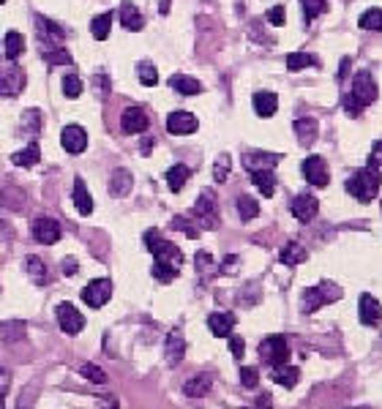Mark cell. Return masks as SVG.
Segmentation results:
<instances>
[{
    "label": "cell",
    "mask_w": 382,
    "mask_h": 409,
    "mask_svg": "<svg viewBox=\"0 0 382 409\" xmlns=\"http://www.w3.org/2000/svg\"><path fill=\"white\" fill-rule=\"evenodd\" d=\"M145 243H148V249L153 251L156 256V265H153V276L158 279V282H172L175 276H178L180 265H183V251H180L175 243H170V240H164V237H158L156 230H151L145 235Z\"/></svg>",
    "instance_id": "6da1fadb"
},
{
    "label": "cell",
    "mask_w": 382,
    "mask_h": 409,
    "mask_svg": "<svg viewBox=\"0 0 382 409\" xmlns=\"http://www.w3.org/2000/svg\"><path fill=\"white\" fill-rule=\"evenodd\" d=\"M380 183H382L380 167H377V161L371 158L360 172H355L353 178L347 180V191L355 197L357 202H371V200L377 197V191H380Z\"/></svg>",
    "instance_id": "7a4b0ae2"
},
{
    "label": "cell",
    "mask_w": 382,
    "mask_h": 409,
    "mask_svg": "<svg viewBox=\"0 0 382 409\" xmlns=\"http://www.w3.org/2000/svg\"><path fill=\"white\" fill-rule=\"evenodd\" d=\"M341 298V286L333 282H320L317 286H308L303 292V311L306 314H314L320 308L331 306Z\"/></svg>",
    "instance_id": "3957f363"
},
{
    "label": "cell",
    "mask_w": 382,
    "mask_h": 409,
    "mask_svg": "<svg viewBox=\"0 0 382 409\" xmlns=\"http://www.w3.org/2000/svg\"><path fill=\"white\" fill-rule=\"evenodd\" d=\"M25 88V71L11 57H0V96H20Z\"/></svg>",
    "instance_id": "277c9868"
},
{
    "label": "cell",
    "mask_w": 382,
    "mask_h": 409,
    "mask_svg": "<svg viewBox=\"0 0 382 409\" xmlns=\"http://www.w3.org/2000/svg\"><path fill=\"white\" fill-rule=\"evenodd\" d=\"M259 355L271 366H281V363L289 360V344H287L284 335H268L262 341V347H259Z\"/></svg>",
    "instance_id": "5b68a950"
},
{
    "label": "cell",
    "mask_w": 382,
    "mask_h": 409,
    "mask_svg": "<svg viewBox=\"0 0 382 409\" xmlns=\"http://www.w3.org/2000/svg\"><path fill=\"white\" fill-rule=\"evenodd\" d=\"M303 178L308 186H314V188H325L328 183H331V172H328V164H325V158H320V155H308L303 161Z\"/></svg>",
    "instance_id": "8992f818"
},
{
    "label": "cell",
    "mask_w": 382,
    "mask_h": 409,
    "mask_svg": "<svg viewBox=\"0 0 382 409\" xmlns=\"http://www.w3.org/2000/svg\"><path fill=\"white\" fill-rule=\"evenodd\" d=\"M112 289H115V286H112L109 279H93V282L82 289V300L90 308H102L104 303L112 298Z\"/></svg>",
    "instance_id": "52a82bcc"
},
{
    "label": "cell",
    "mask_w": 382,
    "mask_h": 409,
    "mask_svg": "<svg viewBox=\"0 0 382 409\" xmlns=\"http://www.w3.org/2000/svg\"><path fill=\"white\" fill-rule=\"evenodd\" d=\"M194 216H197L200 227H205V230H210V227H216V224H219V213H216V194H213V191H203V194H200V200H197V204H194Z\"/></svg>",
    "instance_id": "ba28073f"
},
{
    "label": "cell",
    "mask_w": 382,
    "mask_h": 409,
    "mask_svg": "<svg viewBox=\"0 0 382 409\" xmlns=\"http://www.w3.org/2000/svg\"><path fill=\"white\" fill-rule=\"evenodd\" d=\"M55 317H57L60 331L69 333V335H76V333H82V328H85V317L71 303H60V306L55 308Z\"/></svg>",
    "instance_id": "9c48e42d"
},
{
    "label": "cell",
    "mask_w": 382,
    "mask_h": 409,
    "mask_svg": "<svg viewBox=\"0 0 382 409\" xmlns=\"http://www.w3.org/2000/svg\"><path fill=\"white\" fill-rule=\"evenodd\" d=\"M30 232H33L36 243H41V246H52V243L60 240V224H57L55 219H47V216L36 219L33 227H30Z\"/></svg>",
    "instance_id": "30bf717a"
},
{
    "label": "cell",
    "mask_w": 382,
    "mask_h": 409,
    "mask_svg": "<svg viewBox=\"0 0 382 409\" xmlns=\"http://www.w3.org/2000/svg\"><path fill=\"white\" fill-rule=\"evenodd\" d=\"M60 145H63V151H69V153H82V151L88 148V134H85V128L76 126V123H69V126L60 131Z\"/></svg>",
    "instance_id": "8fae6325"
},
{
    "label": "cell",
    "mask_w": 382,
    "mask_h": 409,
    "mask_svg": "<svg viewBox=\"0 0 382 409\" xmlns=\"http://www.w3.org/2000/svg\"><path fill=\"white\" fill-rule=\"evenodd\" d=\"M353 96H355L363 106H369V104L377 102V82L371 79L369 71H360V74L355 77V82H353Z\"/></svg>",
    "instance_id": "7c38bea8"
},
{
    "label": "cell",
    "mask_w": 382,
    "mask_h": 409,
    "mask_svg": "<svg viewBox=\"0 0 382 409\" xmlns=\"http://www.w3.org/2000/svg\"><path fill=\"white\" fill-rule=\"evenodd\" d=\"M148 126H151V120H148L145 109H139V106H128V109H123V115H121V128H123V134H142V131H148Z\"/></svg>",
    "instance_id": "4fadbf2b"
},
{
    "label": "cell",
    "mask_w": 382,
    "mask_h": 409,
    "mask_svg": "<svg viewBox=\"0 0 382 409\" xmlns=\"http://www.w3.org/2000/svg\"><path fill=\"white\" fill-rule=\"evenodd\" d=\"M197 128H200V123H197V118H194L191 112H183V109H178V112H172V115L167 118V131H170V134H175V137L194 134Z\"/></svg>",
    "instance_id": "5bb4252c"
},
{
    "label": "cell",
    "mask_w": 382,
    "mask_h": 409,
    "mask_svg": "<svg viewBox=\"0 0 382 409\" xmlns=\"http://www.w3.org/2000/svg\"><path fill=\"white\" fill-rule=\"evenodd\" d=\"M317 213H320V202H317V197H311V194H298V197L292 200V216H295L301 224L314 221Z\"/></svg>",
    "instance_id": "9a60e30c"
},
{
    "label": "cell",
    "mask_w": 382,
    "mask_h": 409,
    "mask_svg": "<svg viewBox=\"0 0 382 409\" xmlns=\"http://www.w3.org/2000/svg\"><path fill=\"white\" fill-rule=\"evenodd\" d=\"M357 314H360V322H363V325H369V328L380 325V319H382L380 300H377L374 295H360V300H357Z\"/></svg>",
    "instance_id": "2e32d148"
},
{
    "label": "cell",
    "mask_w": 382,
    "mask_h": 409,
    "mask_svg": "<svg viewBox=\"0 0 382 409\" xmlns=\"http://www.w3.org/2000/svg\"><path fill=\"white\" fill-rule=\"evenodd\" d=\"M281 161L279 153H265V151H246L243 153V167L249 172H257V169H271Z\"/></svg>",
    "instance_id": "e0dca14e"
},
{
    "label": "cell",
    "mask_w": 382,
    "mask_h": 409,
    "mask_svg": "<svg viewBox=\"0 0 382 409\" xmlns=\"http://www.w3.org/2000/svg\"><path fill=\"white\" fill-rule=\"evenodd\" d=\"M25 335H27V325L22 319H6V322L0 325V341H3L6 347H14V344L25 341Z\"/></svg>",
    "instance_id": "ac0fdd59"
},
{
    "label": "cell",
    "mask_w": 382,
    "mask_h": 409,
    "mask_svg": "<svg viewBox=\"0 0 382 409\" xmlns=\"http://www.w3.org/2000/svg\"><path fill=\"white\" fill-rule=\"evenodd\" d=\"M186 355V341H183V333L180 331H172L167 335V344H164V358L170 366H178L180 360Z\"/></svg>",
    "instance_id": "d6986e66"
},
{
    "label": "cell",
    "mask_w": 382,
    "mask_h": 409,
    "mask_svg": "<svg viewBox=\"0 0 382 409\" xmlns=\"http://www.w3.org/2000/svg\"><path fill=\"white\" fill-rule=\"evenodd\" d=\"M131 188H134L131 172H128L126 167H118V169L112 172V178H109V194H112V197H126Z\"/></svg>",
    "instance_id": "ffe728a7"
},
{
    "label": "cell",
    "mask_w": 382,
    "mask_h": 409,
    "mask_svg": "<svg viewBox=\"0 0 382 409\" xmlns=\"http://www.w3.org/2000/svg\"><path fill=\"white\" fill-rule=\"evenodd\" d=\"M71 200H74V207L79 210V216H90L93 213V197L85 186V180L76 178L74 180V191H71Z\"/></svg>",
    "instance_id": "44dd1931"
},
{
    "label": "cell",
    "mask_w": 382,
    "mask_h": 409,
    "mask_svg": "<svg viewBox=\"0 0 382 409\" xmlns=\"http://www.w3.org/2000/svg\"><path fill=\"white\" fill-rule=\"evenodd\" d=\"M207 328H210L213 335L224 338V335H229L232 328H235V317H232L229 311H216V314H210V317H207Z\"/></svg>",
    "instance_id": "7402d4cb"
},
{
    "label": "cell",
    "mask_w": 382,
    "mask_h": 409,
    "mask_svg": "<svg viewBox=\"0 0 382 409\" xmlns=\"http://www.w3.org/2000/svg\"><path fill=\"white\" fill-rule=\"evenodd\" d=\"M271 377H273V382L281 384V387H295L298 380H301V371L295 368V366H289V363H281V366H273V371H271Z\"/></svg>",
    "instance_id": "603a6c76"
},
{
    "label": "cell",
    "mask_w": 382,
    "mask_h": 409,
    "mask_svg": "<svg viewBox=\"0 0 382 409\" xmlns=\"http://www.w3.org/2000/svg\"><path fill=\"white\" fill-rule=\"evenodd\" d=\"M276 109H279L276 93H271V90H259V93H254V112L259 118H271V115H276Z\"/></svg>",
    "instance_id": "cb8c5ba5"
},
{
    "label": "cell",
    "mask_w": 382,
    "mask_h": 409,
    "mask_svg": "<svg viewBox=\"0 0 382 409\" xmlns=\"http://www.w3.org/2000/svg\"><path fill=\"white\" fill-rule=\"evenodd\" d=\"M210 384H213L210 374H197V377L186 380V384H183V393H186L189 398H203V396L210 393Z\"/></svg>",
    "instance_id": "d4e9b609"
},
{
    "label": "cell",
    "mask_w": 382,
    "mask_h": 409,
    "mask_svg": "<svg viewBox=\"0 0 382 409\" xmlns=\"http://www.w3.org/2000/svg\"><path fill=\"white\" fill-rule=\"evenodd\" d=\"M317 134H320V126H317V120H311V118L295 120V137H298V142H301V145H314Z\"/></svg>",
    "instance_id": "484cf974"
},
{
    "label": "cell",
    "mask_w": 382,
    "mask_h": 409,
    "mask_svg": "<svg viewBox=\"0 0 382 409\" xmlns=\"http://www.w3.org/2000/svg\"><path fill=\"white\" fill-rule=\"evenodd\" d=\"M118 14H121V22H123L126 30H142V25H145V20H142V14H139V8L134 3H123Z\"/></svg>",
    "instance_id": "4316f807"
},
{
    "label": "cell",
    "mask_w": 382,
    "mask_h": 409,
    "mask_svg": "<svg viewBox=\"0 0 382 409\" xmlns=\"http://www.w3.org/2000/svg\"><path fill=\"white\" fill-rule=\"evenodd\" d=\"M252 180H254V186L265 197H273V191H276V175H273V169H257V172H252Z\"/></svg>",
    "instance_id": "83f0119b"
},
{
    "label": "cell",
    "mask_w": 382,
    "mask_h": 409,
    "mask_svg": "<svg viewBox=\"0 0 382 409\" xmlns=\"http://www.w3.org/2000/svg\"><path fill=\"white\" fill-rule=\"evenodd\" d=\"M279 259L284 262V265H289V268H295V265H301V262H306V249L301 246V243H287L284 249H281Z\"/></svg>",
    "instance_id": "f1b7e54d"
},
{
    "label": "cell",
    "mask_w": 382,
    "mask_h": 409,
    "mask_svg": "<svg viewBox=\"0 0 382 409\" xmlns=\"http://www.w3.org/2000/svg\"><path fill=\"white\" fill-rule=\"evenodd\" d=\"M39 158H41L39 145H25L22 151H17V153L11 155L14 167H36V164H39Z\"/></svg>",
    "instance_id": "f546056e"
},
{
    "label": "cell",
    "mask_w": 382,
    "mask_h": 409,
    "mask_svg": "<svg viewBox=\"0 0 382 409\" xmlns=\"http://www.w3.org/2000/svg\"><path fill=\"white\" fill-rule=\"evenodd\" d=\"M3 50H6V57L17 60V57L22 55V50H25V39H22L17 30H8L6 39H3Z\"/></svg>",
    "instance_id": "4dcf8cb0"
},
{
    "label": "cell",
    "mask_w": 382,
    "mask_h": 409,
    "mask_svg": "<svg viewBox=\"0 0 382 409\" xmlns=\"http://www.w3.org/2000/svg\"><path fill=\"white\" fill-rule=\"evenodd\" d=\"M172 88H175L178 93H183V96H197V93H203L200 79L186 77V74H175V77H172Z\"/></svg>",
    "instance_id": "1f68e13d"
},
{
    "label": "cell",
    "mask_w": 382,
    "mask_h": 409,
    "mask_svg": "<svg viewBox=\"0 0 382 409\" xmlns=\"http://www.w3.org/2000/svg\"><path fill=\"white\" fill-rule=\"evenodd\" d=\"M306 66H320V57L317 55H308V52H292V55H287V69L289 71H301Z\"/></svg>",
    "instance_id": "d6a6232c"
},
{
    "label": "cell",
    "mask_w": 382,
    "mask_h": 409,
    "mask_svg": "<svg viewBox=\"0 0 382 409\" xmlns=\"http://www.w3.org/2000/svg\"><path fill=\"white\" fill-rule=\"evenodd\" d=\"M189 175H191V169H189L186 164H175V167H170V172H167V183H170V188H172V191H180V188L186 186Z\"/></svg>",
    "instance_id": "836d02e7"
},
{
    "label": "cell",
    "mask_w": 382,
    "mask_h": 409,
    "mask_svg": "<svg viewBox=\"0 0 382 409\" xmlns=\"http://www.w3.org/2000/svg\"><path fill=\"white\" fill-rule=\"evenodd\" d=\"M25 270H27V276L33 279L36 284H47V268H44V262L39 259V256H27L25 259Z\"/></svg>",
    "instance_id": "e575fe53"
},
{
    "label": "cell",
    "mask_w": 382,
    "mask_h": 409,
    "mask_svg": "<svg viewBox=\"0 0 382 409\" xmlns=\"http://www.w3.org/2000/svg\"><path fill=\"white\" fill-rule=\"evenodd\" d=\"M109 30H112V14H109V11H107V14H99V17H93V22H90V33H93V39L104 41V39L109 36Z\"/></svg>",
    "instance_id": "d590c367"
},
{
    "label": "cell",
    "mask_w": 382,
    "mask_h": 409,
    "mask_svg": "<svg viewBox=\"0 0 382 409\" xmlns=\"http://www.w3.org/2000/svg\"><path fill=\"white\" fill-rule=\"evenodd\" d=\"M238 213H240V219H243V221H252V219L259 216V204H257L254 197L243 194V197H238Z\"/></svg>",
    "instance_id": "8d00e7d4"
},
{
    "label": "cell",
    "mask_w": 382,
    "mask_h": 409,
    "mask_svg": "<svg viewBox=\"0 0 382 409\" xmlns=\"http://www.w3.org/2000/svg\"><path fill=\"white\" fill-rule=\"evenodd\" d=\"M360 27L363 30H382V8H369L360 14Z\"/></svg>",
    "instance_id": "74e56055"
},
{
    "label": "cell",
    "mask_w": 382,
    "mask_h": 409,
    "mask_svg": "<svg viewBox=\"0 0 382 409\" xmlns=\"http://www.w3.org/2000/svg\"><path fill=\"white\" fill-rule=\"evenodd\" d=\"M0 204H3V207H11V210H20V207L25 204V197H22L20 188L11 186V188H6V191L0 194Z\"/></svg>",
    "instance_id": "f35d334b"
},
{
    "label": "cell",
    "mask_w": 382,
    "mask_h": 409,
    "mask_svg": "<svg viewBox=\"0 0 382 409\" xmlns=\"http://www.w3.org/2000/svg\"><path fill=\"white\" fill-rule=\"evenodd\" d=\"M137 71H139V82H142L145 88H153V85L158 82V71H156V66H153L151 60H142V63L137 66Z\"/></svg>",
    "instance_id": "ab89813d"
},
{
    "label": "cell",
    "mask_w": 382,
    "mask_h": 409,
    "mask_svg": "<svg viewBox=\"0 0 382 409\" xmlns=\"http://www.w3.org/2000/svg\"><path fill=\"white\" fill-rule=\"evenodd\" d=\"M63 93L69 99H79L82 96V79L76 77V74H66L63 77Z\"/></svg>",
    "instance_id": "60d3db41"
},
{
    "label": "cell",
    "mask_w": 382,
    "mask_h": 409,
    "mask_svg": "<svg viewBox=\"0 0 382 409\" xmlns=\"http://www.w3.org/2000/svg\"><path fill=\"white\" fill-rule=\"evenodd\" d=\"M301 3H303V11H306V20H308V22L317 20L320 14H325V8H328L325 0H301Z\"/></svg>",
    "instance_id": "b9f144b4"
},
{
    "label": "cell",
    "mask_w": 382,
    "mask_h": 409,
    "mask_svg": "<svg viewBox=\"0 0 382 409\" xmlns=\"http://www.w3.org/2000/svg\"><path fill=\"white\" fill-rule=\"evenodd\" d=\"M79 374H82L85 380H90V382L107 384V374H104L99 366H93V363H90V366H82V368H79Z\"/></svg>",
    "instance_id": "7bdbcfd3"
},
{
    "label": "cell",
    "mask_w": 382,
    "mask_h": 409,
    "mask_svg": "<svg viewBox=\"0 0 382 409\" xmlns=\"http://www.w3.org/2000/svg\"><path fill=\"white\" fill-rule=\"evenodd\" d=\"M44 60L52 63V66H69L71 63V55L66 50H47L44 52Z\"/></svg>",
    "instance_id": "ee69618b"
},
{
    "label": "cell",
    "mask_w": 382,
    "mask_h": 409,
    "mask_svg": "<svg viewBox=\"0 0 382 409\" xmlns=\"http://www.w3.org/2000/svg\"><path fill=\"white\" fill-rule=\"evenodd\" d=\"M227 172H229V155L221 153L216 158V169H213V178L219 180V183H224L227 180Z\"/></svg>",
    "instance_id": "f6af8a7d"
},
{
    "label": "cell",
    "mask_w": 382,
    "mask_h": 409,
    "mask_svg": "<svg viewBox=\"0 0 382 409\" xmlns=\"http://www.w3.org/2000/svg\"><path fill=\"white\" fill-rule=\"evenodd\" d=\"M240 382H243V387H254V384L259 382L257 368H252V366H243V368H240Z\"/></svg>",
    "instance_id": "bcb514c9"
},
{
    "label": "cell",
    "mask_w": 382,
    "mask_h": 409,
    "mask_svg": "<svg viewBox=\"0 0 382 409\" xmlns=\"http://www.w3.org/2000/svg\"><path fill=\"white\" fill-rule=\"evenodd\" d=\"M268 22L276 25V27H281L284 22H287V11H284V6H273V8L268 11Z\"/></svg>",
    "instance_id": "7dc6e473"
},
{
    "label": "cell",
    "mask_w": 382,
    "mask_h": 409,
    "mask_svg": "<svg viewBox=\"0 0 382 409\" xmlns=\"http://www.w3.org/2000/svg\"><path fill=\"white\" fill-rule=\"evenodd\" d=\"M172 224H175L178 230H183V235H189V237H200V230H197V227H194L191 221H186L183 216H178V219H175Z\"/></svg>",
    "instance_id": "c3c4849f"
},
{
    "label": "cell",
    "mask_w": 382,
    "mask_h": 409,
    "mask_svg": "<svg viewBox=\"0 0 382 409\" xmlns=\"http://www.w3.org/2000/svg\"><path fill=\"white\" fill-rule=\"evenodd\" d=\"M344 109H347V115H353V118H355V115H360V112H363V104L357 102L355 96H353V93H350V96H344Z\"/></svg>",
    "instance_id": "681fc988"
},
{
    "label": "cell",
    "mask_w": 382,
    "mask_h": 409,
    "mask_svg": "<svg viewBox=\"0 0 382 409\" xmlns=\"http://www.w3.org/2000/svg\"><path fill=\"white\" fill-rule=\"evenodd\" d=\"M229 352H232V355H235L238 360L243 358V352H246V344H243V338H240V335H232V338H229Z\"/></svg>",
    "instance_id": "f907efd6"
},
{
    "label": "cell",
    "mask_w": 382,
    "mask_h": 409,
    "mask_svg": "<svg viewBox=\"0 0 382 409\" xmlns=\"http://www.w3.org/2000/svg\"><path fill=\"white\" fill-rule=\"evenodd\" d=\"M8 382H11V374L0 368V409H3V401H6V393H8Z\"/></svg>",
    "instance_id": "816d5d0a"
},
{
    "label": "cell",
    "mask_w": 382,
    "mask_h": 409,
    "mask_svg": "<svg viewBox=\"0 0 382 409\" xmlns=\"http://www.w3.org/2000/svg\"><path fill=\"white\" fill-rule=\"evenodd\" d=\"M210 268H213V259H210V254H207V251H200V254H197V270L205 273V270H210Z\"/></svg>",
    "instance_id": "f5cc1de1"
},
{
    "label": "cell",
    "mask_w": 382,
    "mask_h": 409,
    "mask_svg": "<svg viewBox=\"0 0 382 409\" xmlns=\"http://www.w3.org/2000/svg\"><path fill=\"white\" fill-rule=\"evenodd\" d=\"M33 398H36V390L30 387L27 393H22V398H20V404H17V409H33Z\"/></svg>",
    "instance_id": "db71d44e"
},
{
    "label": "cell",
    "mask_w": 382,
    "mask_h": 409,
    "mask_svg": "<svg viewBox=\"0 0 382 409\" xmlns=\"http://www.w3.org/2000/svg\"><path fill=\"white\" fill-rule=\"evenodd\" d=\"M252 409H273V398H271V393H262Z\"/></svg>",
    "instance_id": "11a10c76"
},
{
    "label": "cell",
    "mask_w": 382,
    "mask_h": 409,
    "mask_svg": "<svg viewBox=\"0 0 382 409\" xmlns=\"http://www.w3.org/2000/svg\"><path fill=\"white\" fill-rule=\"evenodd\" d=\"M350 66H353V60H350V57H344V60H341V66H339V79H344L347 74H350Z\"/></svg>",
    "instance_id": "9f6ffc18"
},
{
    "label": "cell",
    "mask_w": 382,
    "mask_h": 409,
    "mask_svg": "<svg viewBox=\"0 0 382 409\" xmlns=\"http://www.w3.org/2000/svg\"><path fill=\"white\" fill-rule=\"evenodd\" d=\"M63 273L69 276V273H76V262L74 259H63Z\"/></svg>",
    "instance_id": "6f0895ef"
},
{
    "label": "cell",
    "mask_w": 382,
    "mask_h": 409,
    "mask_svg": "<svg viewBox=\"0 0 382 409\" xmlns=\"http://www.w3.org/2000/svg\"><path fill=\"white\" fill-rule=\"evenodd\" d=\"M104 409H118V407H115V401H112V404H109V407H104Z\"/></svg>",
    "instance_id": "680465c9"
},
{
    "label": "cell",
    "mask_w": 382,
    "mask_h": 409,
    "mask_svg": "<svg viewBox=\"0 0 382 409\" xmlns=\"http://www.w3.org/2000/svg\"><path fill=\"white\" fill-rule=\"evenodd\" d=\"M0 3H6V0H0Z\"/></svg>",
    "instance_id": "91938a15"
}]
</instances>
